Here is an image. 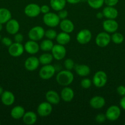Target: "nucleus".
<instances>
[{"label":"nucleus","mask_w":125,"mask_h":125,"mask_svg":"<svg viewBox=\"0 0 125 125\" xmlns=\"http://www.w3.org/2000/svg\"><path fill=\"white\" fill-rule=\"evenodd\" d=\"M116 92L119 95L121 96H123L125 95V85H119L116 88Z\"/></svg>","instance_id":"nucleus-40"},{"label":"nucleus","mask_w":125,"mask_h":125,"mask_svg":"<svg viewBox=\"0 0 125 125\" xmlns=\"http://www.w3.org/2000/svg\"><path fill=\"white\" fill-rule=\"evenodd\" d=\"M120 106L121 108L125 111V95L122 96L120 101Z\"/></svg>","instance_id":"nucleus-43"},{"label":"nucleus","mask_w":125,"mask_h":125,"mask_svg":"<svg viewBox=\"0 0 125 125\" xmlns=\"http://www.w3.org/2000/svg\"><path fill=\"white\" fill-rule=\"evenodd\" d=\"M74 70L75 73L81 77H85L90 74L91 70L89 66L85 64L75 65Z\"/></svg>","instance_id":"nucleus-24"},{"label":"nucleus","mask_w":125,"mask_h":125,"mask_svg":"<svg viewBox=\"0 0 125 125\" xmlns=\"http://www.w3.org/2000/svg\"><path fill=\"white\" fill-rule=\"evenodd\" d=\"M1 39H2V38H1V35H0V40H1Z\"/></svg>","instance_id":"nucleus-48"},{"label":"nucleus","mask_w":125,"mask_h":125,"mask_svg":"<svg viewBox=\"0 0 125 125\" xmlns=\"http://www.w3.org/2000/svg\"><path fill=\"white\" fill-rule=\"evenodd\" d=\"M119 0H104V4L107 6H115L118 2Z\"/></svg>","instance_id":"nucleus-41"},{"label":"nucleus","mask_w":125,"mask_h":125,"mask_svg":"<svg viewBox=\"0 0 125 125\" xmlns=\"http://www.w3.org/2000/svg\"><path fill=\"white\" fill-rule=\"evenodd\" d=\"M53 59L51 53H49V52H45L42 54L40 55L39 57V61L40 64L43 65H48L50 64Z\"/></svg>","instance_id":"nucleus-29"},{"label":"nucleus","mask_w":125,"mask_h":125,"mask_svg":"<svg viewBox=\"0 0 125 125\" xmlns=\"http://www.w3.org/2000/svg\"><path fill=\"white\" fill-rule=\"evenodd\" d=\"M24 48L25 51L29 54H35L39 52L40 50V45L36 41L30 40L25 43Z\"/></svg>","instance_id":"nucleus-16"},{"label":"nucleus","mask_w":125,"mask_h":125,"mask_svg":"<svg viewBox=\"0 0 125 125\" xmlns=\"http://www.w3.org/2000/svg\"><path fill=\"white\" fill-rule=\"evenodd\" d=\"M96 17L98 18V19H102L103 17H104V15H103L102 12H98V13H97L96 15Z\"/></svg>","instance_id":"nucleus-45"},{"label":"nucleus","mask_w":125,"mask_h":125,"mask_svg":"<svg viewBox=\"0 0 125 125\" xmlns=\"http://www.w3.org/2000/svg\"><path fill=\"white\" fill-rule=\"evenodd\" d=\"M93 84L97 88H102L105 85L107 82V75L104 71L99 70L96 72L93 77Z\"/></svg>","instance_id":"nucleus-2"},{"label":"nucleus","mask_w":125,"mask_h":125,"mask_svg":"<svg viewBox=\"0 0 125 125\" xmlns=\"http://www.w3.org/2000/svg\"><path fill=\"white\" fill-rule=\"evenodd\" d=\"M105 115L108 120L115 122L120 118L121 115V109L118 106L112 105L107 109Z\"/></svg>","instance_id":"nucleus-7"},{"label":"nucleus","mask_w":125,"mask_h":125,"mask_svg":"<svg viewBox=\"0 0 125 125\" xmlns=\"http://www.w3.org/2000/svg\"><path fill=\"white\" fill-rule=\"evenodd\" d=\"M38 120V115L33 111H28L25 113L22 117V120L25 124L27 125H32L35 124Z\"/></svg>","instance_id":"nucleus-23"},{"label":"nucleus","mask_w":125,"mask_h":125,"mask_svg":"<svg viewBox=\"0 0 125 125\" xmlns=\"http://www.w3.org/2000/svg\"><path fill=\"white\" fill-rule=\"evenodd\" d=\"M92 81L89 78H84L80 82V85L82 88L85 89H88L91 87L92 85Z\"/></svg>","instance_id":"nucleus-34"},{"label":"nucleus","mask_w":125,"mask_h":125,"mask_svg":"<svg viewBox=\"0 0 125 125\" xmlns=\"http://www.w3.org/2000/svg\"><path fill=\"white\" fill-rule=\"evenodd\" d=\"M60 18L58 14L53 12H50L44 14L43 17V21L44 24L50 28H55L59 25L60 23Z\"/></svg>","instance_id":"nucleus-3"},{"label":"nucleus","mask_w":125,"mask_h":125,"mask_svg":"<svg viewBox=\"0 0 125 125\" xmlns=\"http://www.w3.org/2000/svg\"><path fill=\"white\" fill-rule=\"evenodd\" d=\"M111 42V36L107 32H101L97 35L95 42L97 46L100 48H105L109 45Z\"/></svg>","instance_id":"nucleus-6"},{"label":"nucleus","mask_w":125,"mask_h":125,"mask_svg":"<svg viewBox=\"0 0 125 125\" xmlns=\"http://www.w3.org/2000/svg\"><path fill=\"white\" fill-rule=\"evenodd\" d=\"M56 40L58 43L62 45H65L68 44L71 41V36L68 33L61 32L57 34L56 37Z\"/></svg>","instance_id":"nucleus-28"},{"label":"nucleus","mask_w":125,"mask_h":125,"mask_svg":"<svg viewBox=\"0 0 125 125\" xmlns=\"http://www.w3.org/2000/svg\"><path fill=\"white\" fill-rule=\"evenodd\" d=\"M39 58L35 56H31L28 57L25 62V67L26 70L29 72H33L36 70L39 66Z\"/></svg>","instance_id":"nucleus-14"},{"label":"nucleus","mask_w":125,"mask_h":125,"mask_svg":"<svg viewBox=\"0 0 125 125\" xmlns=\"http://www.w3.org/2000/svg\"><path fill=\"white\" fill-rule=\"evenodd\" d=\"M104 17L107 19H116L118 15V12L114 6H107L102 10Z\"/></svg>","instance_id":"nucleus-22"},{"label":"nucleus","mask_w":125,"mask_h":125,"mask_svg":"<svg viewBox=\"0 0 125 125\" xmlns=\"http://www.w3.org/2000/svg\"><path fill=\"white\" fill-rule=\"evenodd\" d=\"M74 76L71 70H61L58 73L56 76V81L59 85L61 86H68L73 82Z\"/></svg>","instance_id":"nucleus-1"},{"label":"nucleus","mask_w":125,"mask_h":125,"mask_svg":"<svg viewBox=\"0 0 125 125\" xmlns=\"http://www.w3.org/2000/svg\"><path fill=\"white\" fill-rule=\"evenodd\" d=\"M92 39V33L89 29H83L80 31L77 34L76 40L81 45H86L91 41Z\"/></svg>","instance_id":"nucleus-8"},{"label":"nucleus","mask_w":125,"mask_h":125,"mask_svg":"<svg viewBox=\"0 0 125 125\" xmlns=\"http://www.w3.org/2000/svg\"><path fill=\"white\" fill-rule=\"evenodd\" d=\"M12 18L11 11L4 7L0 8V23L6 24L9 20Z\"/></svg>","instance_id":"nucleus-26"},{"label":"nucleus","mask_w":125,"mask_h":125,"mask_svg":"<svg viewBox=\"0 0 125 125\" xmlns=\"http://www.w3.org/2000/svg\"><path fill=\"white\" fill-rule=\"evenodd\" d=\"M88 5L94 9L101 8L104 4V0H87Z\"/></svg>","instance_id":"nucleus-32"},{"label":"nucleus","mask_w":125,"mask_h":125,"mask_svg":"<svg viewBox=\"0 0 125 125\" xmlns=\"http://www.w3.org/2000/svg\"><path fill=\"white\" fill-rule=\"evenodd\" d=\"M15 96L12 92L9 90H5L1 95V100L2 103L6 106L13 104L15 102Z\"/></svg>","instance_id":"nucleus-17"},{"label":"nucleus","mask_w":125,"mask_h":125,"mask_svg":"<svg viewBox=\"0 0 125 125\" xmlns=\"http://www.w3.org/2000/svg\"><path fill=\"white\" fill-rule=\"evenodd\" d=\"M59 25H60V29L62 32L68 33V34L72 32L74 30L75 27L73 22L70 20L67 19V18L61 20V21H60Z\"/></svg>","instance_id":"nucleus-21"},{"label":"nucleus","mask_w":125,"mask_h":125,"mask_svg":"<svg viewBox=\"0 0 125 125\" xmlns=\"http://www.w3.org/2000/svg\"></svg>","instance_id":"nucleus-50"},{"label":"nucleus","mask_w":125,"mask_h":125,"mask_svg":"<svg viewBox=\"0 0 125 125\" xmlns=\"http://www.w3.org/2000/svg\"><path fill=\"white\" fill-rule=\"evenodd\" d=\"M58 15L59 18L60 20H64L66 19L68 16V12L65 9H62L61 10L58 11Z\"/></svg>","instance_id":"nucleus-38"},{"label":"nucleus","mask_w":125,"mask_h":125,"mask_svg":"<svg viewBox=\"0 0 125 125\" xmlns=\"http://www.w3.org/2000/svg\"><path fill=\"white\" fill-rule=\"evenodd\" d=\"M64 66L66 70H71L73 68H74L75 63L71 59H67L64 62Z\"/></svg>","instance_id":"nucleus-35"},{"label":"nucleus","mask_w":125,"mask_h":125,"mask_svg":"<svg viewBox=\"0 0 125 125\" xmlns=\"http://www.w3.org/2000/svg\"><path fill=\"white\" fill-rule=\"evenodd\" d=\"M56 68L52 65H44L40 68L39 72V75L41 79L47 80L52 78L55 74Z\"/></svg>","instance_id":"nucleus-4"},{"label":"nucleus","mask_w":125,"mask_h":125,"mask_svg":"<svg viewBox=\"0 0 125 125\" xmlns=\"http://www.w3.org/2000/svg\"><path fill=\"white\" fill-rule=\"evenodd\" d=\"M124 40H125V37L121 33L118 32L112 33V35L111 36V40L113 43L120 45L123 42Z\"/></svg>","instance_id":"nucleus-31"},{"label":"nucleus","mask_w":125,"mask_h":125,"mask_svg":"<svg viewBox=\"0 0 125 125\" xmlns=\"http://www.w3.org/2000/svg\"><path fill=\"white\" fill-rule=\"evenodd\" d=\"M45 99L47 101L51 104H58L60 103L61 97L56 91L53 90H49L45 94Z\"/></svg>","instance_id":"nucleus-20"},{"label":"nucleus","mask_w":125,"mask_h":125,"mask_svg":"<svg viewBox=\"0 0 125 125\" xmlns=\"http://www.w3.org/2000/svg\"><path fill=\"white\" fill-rule=\"evenodd\" d=\"M60 97L64 102H71L74 98V92L69 87H64L60 94Z\"/></svg>","instance_id":"nucleus-19"},{"label":"nucleus","mask_w":125,"mask_h":125,"mask_svg":"<svg viewBox=\"0 0 125 125\" xmlns=\"http://www.w3.org/2000/svg\"><path fill=\"white\" fill-rule=\"evenodd\" d=\"M67 1L66 0H50V5L51 8L55 11L64 9L66 7Z\"/></svg>","instance_id":"nucleus-27"},{"label":"nucleus","mask_w":125,"mask_h":125,"mask_svg":"<svg viewBox=\"0 0 125 125\" xmlns=\"http://www.w3.org/2000/svg\"><path fill=\"white\" fill-rule=\"evenodd\" d=\"M102 27L105 32L112 34L117 31L119 25L115 19H107L103 21Z\"/></svg>","instance_id":"nucleus-13"},{"label":"nucleus","mask_w":125,"mask_h":125,"mask_svg":"<svg viewBox=\"0 0 125 125\" xmlns=\"http://www.w3.org/2000/svg\"><path fill=\"white\" fill-rule=\"evenodd\" d=\"M24 40V38H23V35H22L21 33L17 32V34H15L14 35V41L15 42L17 43H22V42Z\"/></svg>","instance_id":"nucleus-39"},{"label":"nucleus","mask_w":125,"mask_h":125,"mask_svg":"<svg viewBox=\"0 0 125 125\" xmlns=\"http://www.w3.org/2000/svg\"><path fill=\"white\" fill-rule=\"evenodd\" d=\"M107 120L106 116L104 114H99L95 117V120L98 123H103Z\"/></svg>","instance_id":"nucleus-36"},{"label":"nucleus","mask_w":125,"mask_h":125,"mask_svg":"<svg viewBox=\"0 0 125 125\" xmlns=\"http://www.w3.org/2000/svg\"><path fill=\"white\" fill-rule=\"evenodd\" d=\"M24 12L26 15L30 18H35L40 15V6L36 3L28 4L24 9Z\"/></svg>","instance_id":"nucleus-10"},{"label":"nucleus","mask_w":125,"mask_h":125,"mask_svg":"<svg viewBox=\"0 0 125 125\" xmlns=\"http://www.w3.org/2000/svg\"><path fill=\"white\" fill-rule=\"evenodd\" d=\"M28 35L30 40L38 42L45 36V30L40 26H36L29 30Z\"/></svg>","instance_id":"nucleus-5"},{"label":"nucleus","mask_w":125,"mask_h":125,"mask_svg":"<svg viewBox=\"0 0 125 125\" xmlns=\"http://www.w3.org/2000/svg\"><path fill=\"white\" fill-rule=\"evenodd\" d=\"M51 52L54 59L57 61H61L66 57V49L64 45L58 43L53 45Z\"/></svg>","instance_id":"nucleus-9"},{"label":"nucleus","mask_w":125,"mask_h":125,"mask_svg":"<svg viewBox=\"0 0 125 125\" xmlns=\"http://www.w3.org/2000/svg\"><path fill=\"white\" fill-rule=\"evenodd\" d=\"M24 51V46L20 43H13L8 47L9 54L13 57H18L22 56Z\"/></svg>","instance_id":"nucleus-12"},{"label":"nucleus","mask_w":125,"mask_h":125,"mask_svg":"<svg viewBox=\"0 0 125 125\" xmlns=\"http://www.w3.org/2000/svg\"><path fill=\"white\" fill-rule=\"evenodd\" d=\"M50 7L47 5H43V6H40V13H43V14H46V13H49L50 12Z\"/></svg>","instance_id":"nucleus-42"},{"label":"nucleus","mask_w":125,"mask_h":125,"mask_svg":"<svg viewBox=\"0 0 125 125\" xmlns=\"http://www.w3.org/2000/svg\"><path fill=\"white\" fill-rule=\"evenodd\" d=\"M53 111L52 104L49 102H42L39 104L37 108V112L41 117H48L51 114Z\"/></svg>","instance_id":"nucleus-11"},{"label":"nucleus","mask_w":125,"mask_h":125,"mask_svg":"<svg viewBox=\"0 0 125 125\" xmlns=\"http://www.w3.org/2000/svg\"><path fill=\"white\" fill-rule=\"evenodd\" d=\"M54 44L53 43L52 40L50 39H45L40 44V49L43 51L48 52L50 51L53 46Z\"/></svg>","instance_id":"nucleus-30"},{"label":"nucleus","mask_w":125,"mask_h":125,"mask_svg":"<svg viewBox=\"0 0 125 125\" xmlns=\"http://www.w3.org/2000/svg\"><path fill=\"white\" fill-rule=\"evenodd\" d=\"M2 24L0 23V32L2 31Z\"/></svg>","instance_id":"nucleus-47"},{"label":"nucleus","mask_w":125,"mask_h":125,"mask_svg":"<svg viewBox=\"0 0 125 125\" xmlns=\"http://www.w3.org/2000/svg\"><path fill=\"white\" fill-rule=\"evenodd\" d=\"M105 100L104 98L101 96H94L89 100V105L91 107L95 109H101L105 106Z\"/></svg>","instance_id":"nucleus-18"},{"label":"nucleus","mask_w":125,"mask_h":125,"mask_svg":"<svg viewBox=\"0 0 125 125\" xmlns=\"http://www.w3.org/2000/svg\"><path fill=\"white\" fill-rule=\"evenodd\" d=\"M57 32L55 30L53 29H49L45 31V36L47 39L50 40H54L56 39V36H57Z\"/></svg>","instance_id":"nucleus-33"},{"label":"nucleus","mask_w":125,"mask_h":125,"mask_svg":"<svg viewBox=\"0 0 125 125\" xmlns=\"http://www.w3.org/2000/svg\"><path fill=\"white\" fill-rule=\"evenodd\" d=\"M25 113V110L22 106H16L11 110V116L13 119L18 120L23 117Z\"/></svg>","instance_id":"nucleus-25"},{"label":"nucleus","mask_w":125,"mask_h":125,"mask_svg":"<svg viewBox=\"0 0 125 125\" xmlns=\"http://www.w3.org/2000/svg\"><path fill=\"white\" fill-rule=\"evenodd\" d=\"M6 24V29L8 34L15 35L20 30V24L17 20L11 18Z\"/></svg>","instance_id":"nucleus-15"},{"label":"nucleus","mask_w":125,"mask_h":125,"mask_svg":"<svg viewBox=\"0 0 125 125\" xmlns=\"http://www.w3.org/2000/svg\"><path fill=\"white\" fill-rule=\"evenodd\" d=\"M0 125H1V122H0Z\"/></svg>","instance_id":"nucleus-49"},{"label":"nucleus","mask_w":125,"mask_h":125,"mask_svg":"<svg viewBox=\"0 0 125 125\" xmlns=\"http://www.w3.org/2000/svg\"><path fill=\"white\" fill-rule=\"evenodd\" d=\"M82 0H66L67 2L71 4H76L79 3Z\"/></svg>","instance_id":"nucleus-44"},{"label":"nucleus","mask_w":125,"mask_h":125,"mask_svg":"<svg viewBox=\"0 0 125 125\" xmlns=\"http://www.w3.org/2000/svg\"><path fill=\"white\" fill-rule=\"evenodd\" d=\"M1 41L2 45H4L6 46H7V47L11 46V45L13 43L12 40H11L9 37H2V39H1Z\"/></svg>","instance_id":"nucleus-37"},{"label":"nucleus","mask_w":125,"mask_h":125,"mask_svg":"<svg viewBox=\"0 0 125 125\" xmlns=\"http://www.w3.org/2000/svg\"><path fill=\"white\" fill-rule=\"evenodd\" d=\"M4 92V89L1 86H0V96L2 94V93Z\"/></svg>","instance_id":"nucleus-46"}]
</instances>
